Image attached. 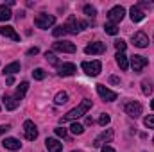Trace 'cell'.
I'll return each instance as SVG.
<instances>
[{
  "mask_svg": "<svg viewBox=\"0 0 154 152\" xmlns=\"http://www.w3.org/2000/svg\"><path fill=\"white\" fill-rule=\"evenodd\" d=\"M32 77H34L36 81H43V79H45V70H43V68H36V70L32 72Z\"/></svg>",
  "mask_w": 154,
  "mask_h": 152,
  "instance_id": "f1b7e54d",
  "label": "cell"
},
{
  "mask_svg": "<svg viewBox=\"0 0 154 152\" xmlns=\"http://www.w3.org/2000/svg\"><path fill=\"white\" fill-rule=\"evenodd\" d=\"M72 152H82V150H72Z\"/></svg>",
  "mask_w": 154,
  "mask_h": 152,
  "instance_id": "7bdbcfd3",
  "label": "cell"
},
{
  "mask_svg": "<svg viewBox=\"0 0 154 152\" xmlns=\"http://www.w3.org/2000/svg\"><path fill=\"white\" fill-rule=\"evenodd\" d=\"M102 152H115V150H113L111 147H106V145H104V147H102Z\"/></svg>",
  "mask_w": 154,
  "mask_h": 152,
  "instance_id": "ab89813d",
  "label": "cell"
},
{
  "mask_svg": "<svg viewBox=\"0 0 154 152\" xmlns=\"http://www.w3.org/2000/svg\"><path fill=\"white\" fill-rule=\"evenodd\" d=\"M86 27H88V23L82 22V20H77L75 16H70L68 22L65 23V29H66V32H70V34H77V32H81V31L86 29Z\"/></svg>",
  "mask_w": 154,
  "mask_h": 152,
  "instance_id": "3957f363",
  "label": "cell"
},
{
  "mask_svg": "<svg viewBox=\"0 0 154 152\" xmlns=\"http://www.w3.org/2000/svg\"><path fill=\"white\" fill-rule=\"evenodd\" d=\"M152 141H154V140H152Z\"/></svg>",
  "mask_w": 154,
  "mask_h": 152,
  "instance_id": "ee69618b",
  "label": "cell"
},
{
  "mask_svg": "<svg viewBox=\"0 0 154 152\" xmlns=\"http://www.w3.org/2000/svg\"><path fill=\"white\" fill-rule=\"evenodd\" d=\"M52 34H54L56 38H59V36H65V34H68V32H66L65 25H59V27H56V29L52 31Z\"/></svg>",
  "mask_w": 154,
  "mask_h": 152,
  "instance_id": "83f0119b",
  "label": "cell"
},
{
  "mask_svg": "<svg viewBox=\"0 0 154 152\" xmlns=\"http://www.w3.org/2000/svg\"><path fill=\"white\" fill-rule=\"evenodd\" d=\"M84 13H86L90 18H95V14H97V9H95L93 5H84Z\"/></svg>",
  "mask_w": 154,
  "mask_h": 152,
  "instance_id": "f546056e",
  "label": "cell"
},
{
  "mask_svg": "<svg viewBox=\"0 0 154 152\" xmlns=\"http://www.w3.org/2000/svg\"><path fill=\"white\" fill-rule=\"evenodd\" d=\"M104 31H106V34H111V36H116L118 34V27L113 25V23H106L104 25Z\"/></svg>",
  "mask_w": 154,
  "mask_h": 152,
  "instance_id": "d4e9b609",
  "label": "cell"
},
{
  "mask_svg": "<svg viewBox=\"0 0 154 152\" xmlns=\"http://www.w3.org/2000/svg\"><path fill=\"white\" fill-rule=\"evenodd\" d=\"M124 14H125V9L122 7V5H115V7H111L109 9V13H108V20H109V23H120L122 20H124Z\"/></svg>",
  "mask_w": 154,
  "mask_h": 152,
  "instance_id": "5b68a950",
  "label": "cell"
},
{
  "mask_svg": "<svg viewBox=\"0 0 154 152\" xmlns=\"http://www.w3.org/2000/svg\"><path fill=\"white\" fill-rule=\"evenodd\" d=\"M2 147L7 149V150H20L22 143H20L16 138H5V140L2 141Z\"/></svg>",
  "mask_w": 154,
  "mask_h": 152,
  "instance_id": "ac0fdd59",
  "label": "cell"
},
{
  "mask_svg": "<svg viewBox=\"0 0 154 152\" xmlns=\"http://www.w3.org/2000/svg\"><path fill=\"white\" fill-rule=\"evenodd\" d=\"M109 122H111V116H109V114H106V113L100 114V118H99V123H100V125H108Z\"/></svg>",
  "mask_w": 154,
  "mask_h": 152,
  "instance_id": "1f68e13d",
  "label": "cell"
},
{
  "mask_svg": "<svg viewBox=\"0 0 154 152\" xmlns=\"http://www.w3.org/2000/svg\"><path fill=\"white\" fill-rule=\"evenodd\" d=\"M0 34L5 36V38H11L13 41H20V34H18L11 25H2V27H0Z\"/></svg>",
  "mask_w": 154,
  "mask_h": 152,
  "instance_id": "4fadbf2b",
  "label": "cell"
},
{
  "mask_svg": "<svg viewBox=\"0 0 154 152\" xmlns=\"http://www.w3.org/2000/svg\"><path fill=\"white\" fill-rule=\"evenodd\" d=\"M109 82H111V84H120V77L111 75V77H109Z\"/></svg>",
  "mask_w": 154,
  "mask_h": 152,
  "instance_id": "8d00e7d4",
  "label": "cell"
},
{
  "mask_svg": "<svg viewBox=\"0 0 154 152\" xmlns=\"http://www.w3.org/2000/svg\"><path fill=\"white\" fill-rule=\"evenodd\" d=\"M115 57H116V65L120 66V70H124V72H125V70L129 68V61H127V56H125L124 52H116Z\"/></svg>",
  "mask_w": 154,
  "mask_h": 152,
  "instance_id": "ffe728a7",
  "label": "cell"
},
{
  "mask_svg": "<svg viewBox=\"0 0 154 152\" xmlns=\"http://www.w3.org/2000/svg\"><path fill=\"white\" fill-rule=\"evenodd\" d=\"M129 13H131V20H133L134 23H138V22H142V20L145 18V14H143V11L140 9V5H133Z\"/></svg>",
  "mask_w": 154,
  "mask_h": 152,
  "instance_id": "d6986e66",
  "label": "cell"
},
{
  "mask_svg": "<svg viewBox=\"0 0 154 152\" xmlns=\"http://www.w3.org/2000/svg\"><path fill=\"white\" fill-rule=\"evenodd\" d=\"M9 129H11V125H7V123H5V125H0V134H4V132H7Z\"/></svg>",
  "mask_w": 154,
  "mask_h": 152,
  "instance_id": "74e56055",
  "label": "cell"
},
{
  "mask_svg": "<svg viewBox=\"0 0 154 152\" xmlns=\"http://www.w3.org/2000/svg\"><path fill=\"white\" fill-rule=\"evenodd\" d=\"M142 91H143V95H151L152 93V84L149 81H142Z\"/></svg>",
  "mask_w": 154,
  "mask_h": 152,
  "instance_id": "484cf974",
  "label": "cell"
},
{
  "mask_svg": "<svg viewBox=\"0 0 154 152\" xmlns=\"http://www.w3.org/2000/svg\"><path fill=\"white\" fill-rule=\"evenodd\" d=\"M4 106H5V109L13 111V109H16L20 106V99L11 97V95H4Z\"/></svg>",
  "mask_w": 154,
  "mask_h": 152,
  "instance_id": "e0dca14e",
  "label": "cell"
},
{
  "mask_svg": "<svg viewBox=\"0 0 154 152\" xmlns=\"http://www.w3.org/2000/svg\"><path fill=\"white\" fill-rule=\"evenodd\" d=\"M45 57H47V61L50 63V65H59V61H57V57L52 54V52H45Z\"/></svg>",
  "mask_w": 154,
  "mask_h": 152,
  "instance_id": "4dcf8cb0",
  "label": "cell"
},
{
  "mask_svg": "<svg viewBox=\"0 0 154 152\" xmlns=\"http://www.w3.org/2000/svg\"><path fill=\"white\" fill-rule=\"evenodd\" d=\"M38 52H39L38 47H32V48H29V50H27V56H36Z\"/></svg>",
  "mask_w": 154,
  "mask_h": 152,
  "instance_id": "d590c367",
  "label": "cell"
},
{
  "mask_svg": "<svg viewBox=\"0 0 154 152\" xmlns=\"http://www.w3.org/2000/svg\"><path fill=\"white\" fill-rule=\"evenodd\" d=\"M27 90H29V82H27V81H23V82H20V84H18V88H16V93H14V97L22 100V99L25 97V93H27Z\"/></svg>",
  "mask_w": 154,
  "mask_h": 152,
  "instance_id": "44dd1931",
  "label": "cell"
},
{
  "mask_svg": "<svg viewBox=\"0 0 154 152\" xmlns=\"http://www.w3.org/2000/svg\"><path fill=\"white\" fill-rule=\"evenodd\" d=\"M84 52L86 54H104L106 52V45L104 43H100V41H95V43H90L86 48H84Z\"/></svg>",
  "mask_w": 154,
  "mask_h": 152,
  "instance_id": "7c38bea8",
  "label": "cell"
},
{
  "mask_svg": "<svg viewBox=\"0 0 154 152\" xmlns=\"http://www.w3.org/2000/svg\"><path fill=\"white\" fill-rule=\"evenodd\" d=\"M90 108H91V100H90V99H84L77 108L70 109V111L65 114L59 122H61V123H66V122H72V120H75V118H79V116H84V114L88 113V109H90Z\"/></svg>",
  "mask_w": 154,
  "mask_h": 152,
  "instance_id": "6da1fadb",
  "label": "cell"
},
{
  "mask_svg": "<svg viewBox=\"0 0 154 152\" xmlns=\"http://www.w3.org/2000/svg\"><path fill=\"white\" fill-rule=\"evenodd\" d=\"M151 108H152V109H154V99H152V102H151Z\"/></svg>",
  "mask_w": 154,
  "mask_h": 152,
  "instance_id": "b9f144b4",
  "label": "cell"
},
{
  "mask_svg": "<svg viewBox=\"0 0 154 152\" xmlns=\"http://www.w3.org/2000/svg\"><path fill=\"white\" fill-rule=\"evenodd\" d=\"M45 145H47L48 152H61L63 150V143L59 140H56V138H47L45 140Z\"/></svg>",
  "mask_w": 154,
  "mask_h": 152,
  "instance_id": "2e32d148",
  "label": "cell"
},
{
  "mask_svg": "<svg viewBox=\"0 0 154 152\" xmlns=\"http://www.w3.org/2000/svg\"><path fill=\"white\" fill-rule=\"evenodd\" d=\"M56 134L59 138H66V129L65 127H56Z\"/></svg>",
  "mask_w": 154,
  "mask_h": 152,
  "instance_id": "e575fe53",
  "label": "cell"
},
{
  "mask_svg": "<svg viewBox=\"0 0 154 152\" xmlns=\"http://www.w3.org/2000/svg\"><path fill=\"white\" fill-rule=\"evenodd\" d=\"M70 131H72L74 134H82V132H84V127H82L81 123H77V122H74V123L70 125Z\"/></svg>",
  "mask_w": 154,
  "mask_h": 152,
  "instance_id": "4316f807",
  "label": "cell"
},
{
  "mask_svg": "<svg viewBox=\"0 0 154 152\" xmlns=\"http://www.w3.org/2000/svg\"><path fill=\"white\" fill-rule=\"evenodd\" d=\"M143 123H145V127H149V129H154V114H151V116H145Z\"/></svg>",
  "mask_w": 154,
  "mask_h": 152,
  "instance_id": "836d02e7",
  "label": "cell"
},
{
  "mask_svg": "<svg viewBox=\"0 0 154 152\" xmlns=\"http://www.w3.org/2000/svg\"><path fill=\"white\" fill-rule=\"evenodd\" d=\"M97 93H99L106 102H113V100H116V97H118L115 91H111V90L106 88L104 84H97Z\"/></svg>",
  "mask_w": 154,
  "mask_h": 152,
  "instance_id": "30bf717a",
  "label": "cell"
},
{
  "mask_svg": "<svg viewBox=\"0 0 154 152\" xmlns=\"http://www.w3.org/2000/svg\"><path fill=\"white\" fill-rule=\"evenodd\" d=\"M56 23V16L54 14H47V13H39L38 16L34 18V25L38 29H48Z\"/></svg>",
  "mask_w": 154,
  "mask_h": 152,
  "instance_id": "7a4b0ae2",
  "label": "cell"
},
{
  "mask_svg": "<svg viewBox=\"0 0 154 152\" xmlns=\"http://www.w3.org/2000/svg\"><path fill=\"white\" fill-rule=\"evenodd\" d=\"M16 72H20V63L18 61H14V63H11V65H7L5 68H4V75H13V74H16Z\"/></svg>",
  "mask_w": 154,
  "mask_h": 152,
  "instance_id": "603a6c76",
  "label": "cell"
},
{
  "mask_svg": "<svg viewBox=\"0 0 154 152\" xmlns=\"http://www.w3.org/2000/svg\"><path fill=\"white\" fill-rule=\"evenodd\" d=\"M81 68L84 70L86 75H91V77H97L102 70V63L100 61H82Z\"/></svg>",
  "mask_w": 154,
  "mask_h": 152,
  "instance_id": "277c9868",
  "label": "cell"
},
{
  "mask_svg": "<svg viewBox=\"0 0 154 152\" xmlns=\"http://www.w3.org/2000/svg\"><path fill=\"white\" fill-rule=\"evenodd\" d=\"M23 131H25V138H27L29 141H34V140L38 138V127L34 125L32 120H25V122H23Z\"/></svg>",
  "mask_w": 154,
  "mask_h": 152,
  "instance_id": "ba28073f",
  "label": "cell"
},
{
  "mask_svg": "<svg viewBox=\"0 0 154 152\" xmlns=\"http://www.w3.org/2000/svg\"><path fill=\"white\" fill-rule=\"evenodd\" d=\"M13 18V13H11V9L4 4V5H0V22H7V20H11Z\"/></svg>",
  "mask_w": 154,
  "mask_h": 152,
  "instance_id": "7402d4cb",
  "label": "cell"
},
{
  "mask_svg": "<svg viewBox=\"0 0 154 152\" xmlns=\"http://www.w3.org/2000/svg\"><path fill=\"white\" fill-rule=\"evenodd\" d=\"M75 72H77V68L74 63H63L59 66V75L61 77H70V75H74Z\"/></svg>",
  "mask_w": 154,
  "mask_h": 152,
  "instance_id": "9a60e30c",
  "label": "cell"
},
{
  "mask_svg": "<svg viewBox=\"0 0 154 152\" xmlns=\"http://www.w3.org/2000/svg\"><path fill=\"white\" fill-rule=\"evenodd\" d=\"M54 102H56L57 106H61V104H65V102H68V95H66L65 91H59V93L56 95V99H54Z\"/></svg>",
  "mask_w": 154,
  "mask_h": 152,
  "instance_id": "cb8c5ba5",
  "label": "cell"
},
{
  "mask_svg": "<svg viewBox=\"0 0 154 152\" xmlns=\"http://www.w3.org/2000/svg\"><path fill=\"white\" fill-rule=\"evenodd\" d=\"M113 136H115V132L111 131V129H108V131H104V132H100L97 138H95V141H93V147H102V143H106V141H111L113 140Z\"/></svg>",
  "mask_w": 154,
  "mask_h": 152,
  "instance_id": "8fae6325",
  "label": "cell"
},
{
  "mask_svg": "<svg viewBox=\"0 0 154 152\" xmlns=\"http://www.w3.org/2000/svg\"><path fill=\"white\" fill-rule=\"evenodd\" d=\"M86 123H88V125H91V123H93V118H91V116H88V118H86Z\"/></svg>",
  "mask_w": 154,
  "mask_h": 152,
  "instance_id": "60d3db41",
  "label": "cell"
},
{
  "mask_svg": "<svg viewBox=\"0 0 154 152\" xmlns=\"http://www.w3.org/2000/svg\"><path fill=\"white\" fill-rule=\"evenodd\" d=\"M125 47H127V45H125V41H124V39H116V41H115V48L118 50V52H124V50H125Z\"/></svg>",
  "mask_w": 154,
  "mask_h": 152,
  "instance_id": "d6a6232c",
  "label": "cell"
},
{
  "mask_svg": "<svg viewBox=\"0 0 154 152\" xmlns=\"http://www.w3.org/2000/svg\"><path fill=\"white\" fill-rule=\"evenodd\" d=\"M124 111H125V114H129L131 118H138V116L142 114V111H143V108H142V104H140V102L131 100V102H125Z\"/></svg>",
  "mask_w": 154,
  "mask_h": 152,
  "instance_id": "8992f818",
  "label": "cell"
},
{
  "mask_svg": "<svg viewBox=\"0 0 154 152\" xmlns=\"http://www.w3.org/2000/svg\"><path fill=\"white\" fill-rule=\"evenodd\" d=\"M52 48L56 52H65V54H74L77 50L75 43H72V41H56L52 45Z\"/></svg>",
  "mask_w": 154,
  "mask_h": 152,
  "instance_id": "52a82bcc",
  "label": "cell"
},
{
  "mask_svg": "<svg viewBox=\"0 0 154 152\" xmlns=\"http://www.w3.org/2000/svg\"><path fill=\"white\" fill-rule=\"evenodd\" d=\"M133 43H134V47H138V48H145V47L149 45V38H147L145 32H136V34L133 36Z\"/></svg>",
  "mask_w": 154,
  "mask_h": 152,
  "instance_id": "5bb4252c",
  "label": "cell"
},
{
  "mask_svg": "<svg viewBox=\"0 0 154 152\" xmlns=\"http://www.w3.org/2000/svg\"><path fill=\"white\" fill-rule=\"evenodd\" d=\"M147 65H149V59L143 57V56H133V57H131V66H133V70H134L136 74H140Z\"/></svg>",
  "mask_w": 154,
  "mask_h": 152,
  "instance_id": "9c48e42d",
  "label": "cell"
},
{
  "mask_svg": "<svg viewBox=\"0 0 154 152\" xmlns=\"http://www.w3.org/2000/svg\"><path fill=\"white\" fill-rule=\"evenodd\" d=\"M7 84L11 86V84H14V77L11 75V77H7Z\"/></svg>",
  "mask_w": 154,
  "mask_h": 152,
  "instance_id": "f35d334b",
  "label": "cell"
}]
</instances>
